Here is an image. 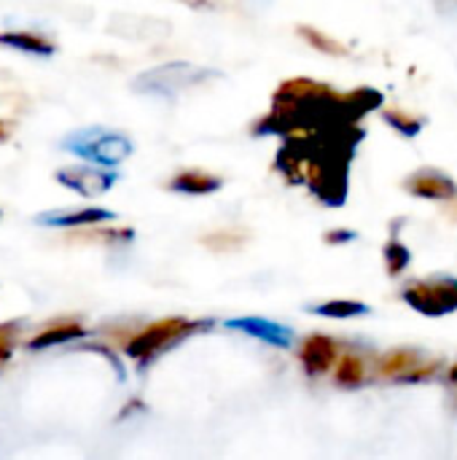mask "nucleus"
Wrapping results in <instances>:
<instances>
[{"label": "nucleus", "mask_w": 457, "mask_h": 460, "mask_svg": "<svg viewBox=\"0 0 457 460\" xmlns=\"http://www.w3.org/2000/svg\"><path fill=\"white\" fill-rule=\"evenodd\" d=\"M59 148L92 164L116 167L135 151V143L124 132H116L108 127H83V129L67 132Z\"/></svg>", "instance_id": "obj_1"}, {"label": "nucleus", "mask_w": 457, "mask_h": 460, "mask_svg": "<svg viewBox=\"0 0 457 460\" xmlns=\"http://www.w3.org/2000/svg\"><path fill=\"white\" fill-rule=\"evenodd\" d=\"M215 78V70L191 65V62H167L159 67H151L132 78V89L137 94L148 97H175L186 89H194L205 81Z\"/></svg>", "instance_id": "obj_2"}, {"label": "nucleus", "mask_w": 457, "mask_h": 460, "mask_svg": "<svg viewBox=\"0 0 457 460\" xmlns=\"http://www.w3.org/2000/svg\"><path fill=\"white\" fill-rule=\"evenodd\" d=\"M202 323H189L183 318H167L159 323L145 326L137 337H132L127 342V356L135 358L140 364V369H145L162 350H167L170 345L180 342L183 337H189L194 329H199Z\"/></svg>", "instance_id": "obj_3"}, {"label": "nucleus", "mask_w": 457, "mask_h": 460, "mask_svg": "<svg viewBox=\"0 0 457 460\" xmlns=\"http://www.w3.org/2000/svg\"><path fill=\"white\" fill-rule=\"evenodd\" d=\"M401 296L423 315H447L457 310V278L439 275L431 280L409 283Z\"/></svg>", "instance_id": "obj_4"}, {"label": "nucleus", "mask_w": 457, "mask_h": 460, "mask_svg": "<svg viewBox=\"0 0 457 460\" xmlns=\"http://www.w3.org/2000/svg\"><path fill=\"white\" fill-rule=\"evenodd\" d=\"M57 183L86 197V199H94V197H102L105 191H110L119 181V175L113 170H102L100 167H89V164H70V167H62L57 170Z\"/></svg>", "instance_id": "obj_5"}, {"label": "nucleus", "mask_w": 457, "mask_h": 460, "mask_svg": "<svg viewBox=\"0 0 457 460\" xmlns=\"http://www.w3.org/2000/svg\"><path fill=\"white\" fill-rule=\"evenodd\" d=\"M116 221L113 210L105 208H70V210H46L35 216L38 226H59V229H75V226H100Z\"/></svg>", "instance_id": "obj_6"}, {"label": "nucleus", "mask_w": 457, "mask_h": 460, "mask_svg": "<svg viewBox=\"0 0 457 460\" xmlns=\"http://www.w3.org/2000/svg\"><path fill=\"white\" fill-rule=\"evenodd\" d=\"M404 189H407L409 194L420 197V199H436V202H450V199H455L457 197L455 181H453L447 172L431 170V167L417 170L412 178H407Z\"/></svg>", "instance_id": "obj_7"}, {"label": "nucleus", "mask_w": 457, "mask_h": 460, "mask_svg": "<svg viewBox=\"0 0 457 460\" xmlns=\"http://www.w3.org/2000/svg\"><path fill=\"white\" fill-rule=\"evenodd\" d=\"M226 329H237L248 337H256V340L283 348V350H288L294 345V332L269 318H232V321H226Z\"/></svg>", "instance_id": "obj_8"}, {"label": "nucleus", "mask_w": 457, "mask_h": 460, "mask_svg": "<svg viewBox=\"0 0 457 460\" xmlns=\"http://www.w3.org/2000/svg\"><path fill=\"white\" fill-rule=\"evenodd\" d=\"M108 32L121 35V38H135V40H151V38H164L170 32V24L156 22V19L129 16V13H116L108 22Z\"/></svg>", "instance_id": "obj_9"}, {"label": "nucleus", "mask_w": 457, "mask_h": 460, "mask_svg": "<svg viewBox=\"0 0 457 460\" xmlns=\"http://www.w3.org/2000/svg\"><path fill=\"white\" fill-rule=\"evenodd\" d=\"M299 358H302V367L307 369L310 377H321V375H326L334 367V361H337V345L326 334H312L304 342Z\"/></svg>", "instance_id": "obj_10"}, {"label": "nucleus", "mask_w": 457, "mask_h": 460, "mask_svg": "<svg viewBox=\"0 0 457 460\" xmlns=\"http://www.w3.org/2000/svg\"><path fill=\"white\" fill-rule=\"evenodd\" d=\"M0 46L19 51V54H30V57H54L57 46L38 35V32H27V30H5L0 32Z\"/></svg>", "instance_id": "obj_11"}, {"label": "nucleus", "mask_w": 457, "mask_h": 460, "mask_svg": "<svg viewBox=\"0 0 457 460\" xmlns=\"http://www.w3.org/2000/svg\"><path fill=\"white\" fill-rule=\"evenodd\" d=\"M170 189L178 194H189V197H205L221 189V178L202 172V170H183L170 181Z\"/></svg>", "instance_id": "obj_12"}, {"label": "nucleus", "mask_w": 457, "mask_h": 460, "mask_svg": "<svg viewBox=\"0 0 457 460\" xmlns=\"http://www.w3.org/2000/svg\"><path fill=\"white\" fill-rule=\"evenodd\" d=\"M89 332H83L78 323H59V326H51V329H43L38 337H32L27 342V350H48V348H57V345H67L73 340H81L86 337Z\"/></svg>", "instance_id": "obj_13"}, {"label": "nucleus", "mask_w": 457, "mask_h": 460, "mask_svg": "<svg viewBox=\"0 0 457 460\" xmlns=\"http://www.w3.org/2000/svg\"><path fill=\"white\" fill-rule=\"evenodd\" d=\"M312 315H323V318H337V321H345V318H358V315H366L369 307L364 302H347V299H334V302H323V305H312L310 307Z\"/></svg>", "instance_id": "obj_14"}, {"label": "nucleus", "mask_w": 457, "mask_h": 460, "mask_svg": "<svg viewBox=\"0 0 457 460\" xmlns=\"http://www.w3.org/2000/svg\"><path fill=\"white\" fill-rule=\"evenodd\" d=\"M364 377H366L364 361H361L358 356H353V353L342 356V361H339V367H337V383L353 388V385H361Z\"/></svg>", "instance_id": "obj_15"}, {"label": "nucleus", "mask_w": 457, "mask_h": 460, "mask_svg": "<svg viewBox=\"0 0 457 460\" xmlns=\"http://www.w3.org/2000/svg\"><path fill=\"white\" fill-rule=\"evenodd\" d=\"M299 35H302L307 43H312L318 51H323V54H334V57H342V54H347L342 43H337L334 38L323 35V32H321V30H315V27H299Z\"/></svg>", "instance_id": "obj_16"}, {"label": "nucleus", "mask_w": 457, "mask_h": 460, "mask_svg": "<svg viewBox=\"0 0 457 460\" xmlns=\"http://www.w3.org/2000/svg\"><path fill=\"white\" fill-rule=\"evenodd\" d=\"M385 121H388L396 132H401L404 137H417L420 129H423V121H420V119H415V116H409V113H401V111H388V113H385Z\"/></svg>", "instance_id": "obj_17"}, {"label": "nucleus", "mask_w": 457, "mask_h": 460, "mask_svg": "<svg viewBox=\"0 0 457 460\" xmlns=\"http://www.w3.org/2000/svg\"><path fill=\"white\" fill-rule=\"evenodd\" d=\"M385 259H388V272H391V275H399V272L409 264L412 256H409V251H407L401 243L393 240V243H388V248H385Z\"/></svg>", "instance_id": "obj_18"}, {"label": "nucleus", "mask_w": 457, "mask_h": 460, "mask_svg": "<svg viewBox=\"0 0 457 460\" xmlns=\"http://www.w3.org/2000/svg\"><path fill=\"white\" fill-rule=\"evenodd\" d=\"M24 326H27V321H22V318L0 323V345H16V340H19Z\"/></svg>", "instance_id": "obj_19"}, {"label": "nucleus", "mask_w": 457, "mask_h": 460, "mask_svg": "<svg viewBox=\"0 0 457 460\" xmlns=\"http://www.w3.org/2000/svg\"><path fill=\"white\" fill-rule=\"evenodd\" d=\"M81 350H94V353H100V356H105L108 361H110V367L116 369V375H119V380H124V367H121V361L108 350V348H102V345H83Z\"/></svg>", "instance_id": "obj_20"}, {"label": "nucleus", "mask_w": 457, "mask_h": 460, "mask_svg": "<svg viewBox=\"0 0 457 460\" xmlns=\"http://www.w3.org/2000/svg\"><path fill=\"white\" fill-rule=\"evenodd\" d=\"M326 240H329V243H350V240H356V232L339 229V232H331V234H326Z\"/></svg>", "instance_id": "obj_21"}, {"label": "nucleus", "mask_w": 457, "mask_h": 460, "mask_svg": "<svg viewBox=\"0 0 457 460\" xmlns=\"http://www.w3.org/2000/svg\"><path fill=\"white\" fill-rule=\"evenodd\" d=\"M11 353H13V345H0V369L11 361Z\"/></svg>", "instance_id": "obj_22"}, {"label": "nucleus", "mask_w": 457, "mask_h": 460, "mask_svg": "<svg viewBox=\"0 0 457 460\" xmlns=\"http://www.w3.org/2000/svg\"><path fill=\"white\" fill-rule=\"evenodd\" d=\"M180 3H186L189 8H213L215 5V0H180Z\"/></svg>", "instance_id": "obj_23"}, {"label": "nucleus", "mask_w": 457, "mask_h": 460, "mask_svg": "<svg viewBox=\"0 0 457 460\" xmlns=\"http://www.w3.org/2000/svg\"><path fill=\"white\" fill-rule=\"evenodd\" d=\"M5 137H8V129H5V124H3V121H0V143H3V140H5Z\"/></svg>", "instance_id": "obj_24"}, {"label": "nucleus", "mask_w": 457, "mask_h": 460, "mask_svg": "<svg viewBox=\"0 0 457 460\" xmlns=\"http://www.w3.org/2000/svg\"><path fill=\"white\" fill-rule=\"evenodd\" d=\"M250 3H256V5H267V3H272V0H250Z\"/></svg>", "instance_id": "obj_25"}, {"label": "nucleus", "mask_w": 457, "mask_h": 460, "mask_svg": "<svg viewBox=\"0 0 457 460\" xmlns=\"http://www.w3.org/2000/svg\"><path fill=\"white\" fill-rule=\"evenodd\" d=\"M450 380H457V367H453V372H450Z\"/></svg>", "instance_id": "obj_26"}, {"label": "nucleus", "mask_w": 457, "mask_h": 460, "mask_svg": "<svg viewBox=\"0 0 457 460\" xmlns=\"http://www.w3.org/2000/svg\"><path fill=\"white\" fill-rule=\"evenodd\" d=\"M0 216H3V213H0Z\"/></svg>", "instance_id": "obj_27"}]
</instances>
